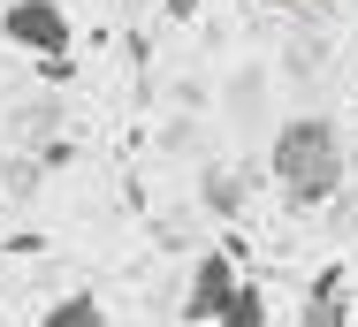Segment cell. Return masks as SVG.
Segmentation results:
<instances>
[{
    "label": "cell",
    "mask_w": 358,
    "mask_h": 327,
    "mask_svg": "<svg viewBox=\"0 0 358 327\" xmlns=\"http://www.w3.org/2000/svg\"><path fill=\"white\" fill-rule=\"evenodd\" d=\"M214 327H267V297H259V282H244V289H236V305H229Z\"/></svg>",
    "instance_id": "6"
},
{
    "label": "cell",
    "mask_w": 358,
    "mask_h": 327,
    "mask_svg": "<svg viewBox=\"0 0 358 327\" xmlns=\"http://www.w3.org/2000/svg\"><path fill=\"white\" fill-rule=\"evenodd\" d=\"M297 327H343V274L328 266L313 289H305V312H297Z\"/></svg>",
    "instance_id": "4"
},
{
    "label": "cell",
    "mask_w": 358,
    "mask_h": 327,
    "mask_svg": "<svg viewBox=\"0 0 358 327\" xmlns=\"http://www.w3.org/2000/svg\"><path fill=\"white\" fill-rule=\"evenodd\" d=\"M259 8H305V0H259Z\"/></svg>",
    "instance_id": "7"
},
{
    "label": "cell",
    "mask_w": 358,
    "mask_h": 327,
    "mask_svg": "<svg viewBox=\"0 0 358 327\" xmlns=\"http://www.w3.org/2000/svg\"><path fill=\"white\" fill-rule=\"evenodd\" d=\"M343 168H351V145L328 115H289L267 145V175L289 205H328L343 191Z\"/></svg>",
    "instance_id": "1"
},
{
    "label": "cell",
    "mask_w": 358,
    "mask_h": 327,
    "mask_svg": "<svg viewBox=\"0 0 358 327\" xmlns=\"http://www.w3.org/2000/svg\"><path fill=\"white\" fill-rule=\"evenodd\" d=\"M38 327H107V305H99L92 289H69V297H54V305L38 312Z\"/></svg>",
    "instance_id": "5"
},
{
    "label": "cell",
    "mask_w": 358,
    "mask_h": 327,
    "mask_svg": "<svg viewBox=\"0 0 358 327\" xmlns=\"http://www.w3.org/2000/svg\"><path fill=\"white\" fill-rule=\"evenodd\" d=\"M236 289H244V274L229 252H199L191 259V289H183V320L191 327H214L229 305H236Z\"/></svg>",
    "instance_id": "3"
},
{
    "label": "cell",
    "mask_w": 358,
    "mask_h": 327,
    "mask_svg": "<svg viewBox=\"0 0 358 327\" xmlns=\"http://www.w3.org/2000/svg\"><path fill=\"white\" fill-rule=\"evenodd\" d=\"M0 38H8L15 54H31V61H69L76 23H69L62 0H8V8H0Z\"/></svg>",
    "instance_id": "2"
}]
</instances>
